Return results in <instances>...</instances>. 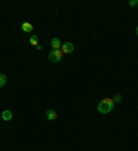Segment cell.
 I'll return each mask as SVG.
<instances>
[{"label":"cell","mask_w":138,"mask_h":151,"mask_svg":"<svg viewBox=\"0 0 138 151\" xmlns=\"http://www.w3.org/2000/svg\"><path fill=\"white\" fill-rule=\"evenodd\" d=\"M6 81H7L6 75H4V73H0V87L4 86V85H6Z\"/></svg>","instance_id":"9c48e42d"},{"label":"cell","mask_w":138,"mask_h":151,"mask_svg":"<svg viewBox=\"0 0 138 151\" xmlns=\"http://www.w3.org/2000/svg\"><path fill=\"white\" fill-rule=\"evenodd\" d=\"M112 100H113V103H120V101H122V96H120V94H115Z\"/></svg>","instance_id":"30bf717a"},{"label":"cell","mask_w":138,"mask_h":151,"mask_svg":"<svg viewBox=\"0 0 138 151\" xmlns=\"http://www.w3.org/2000/svg\"><path fill=\"white\" fill-rule=\"evenodd\" d=\"M62 51L61 50H53L50 51V54H48V61L50 63H60L61 58H62Z\"/></svg>","instance_id":"7a4b0ae2"},{"label":"cell","mask_w":138,"mask_h":151,"mask_svg":"<svg viewBox=\"0 0 138 151\" xmlns=\"http://www.w3.org/2000/svg\"><path fill=\"white\" fill-rule=\"evenodd\" d=\"M21 28H22L23 32H26V33H29V32H32L33 31V25L31 22H23L22 25H21Z\"/></svg>","instance_id":"8992f818"},{"label":"cell","mask_w":138,"mask_h":151,"mask_svg":"<svg viewBox=\"0 0 138 151\" xmlns=\"http://www.w3.org/2000/svg\"><path fill=\"white\" fill-rule=\"evenodd\" d=\"M129 4L130 6H138V0H130Z\"/></svg>","instance_id":"8fae6325"},{"label":"cell","mask_w":138,"mask_h":151,"mask_svg":"<svg viewBox=\"0 0 138 151\" xmlns=\"http://www.w3.org/2000/svg\"><path fill=\"white\" fill-rule=\"evenodd\" d=\"M29 42H31V45H32V46H37V43H39V39H37L36 35H33V36H31Z\"/></svg>","instance_id":"ba28073f"},{"label":"cell","mask_w":138,"mask_h":151,"mask_svg":"<svg viewBox=\"0 0 138 151\" xmlns=\"http://www.w3.org/2000/svg\"><path fill=\"white\" fill-rule=\"evenodd\" d=\"M113 105H115V103H113V100L112 99H102L100 103H98V112H101V114H108V112H110V111L113 110Z\"/></svg>","instance_id":"6da1fadb"},{"label":"cell","mask_w":138,"mask_h":151,"mask_svg":"<svg viewBox=\"0 0 138 151\" xmlns=\"http://www.w3.org/2000/svg\"><path fill=\"white\" fill-rule=\"evenodd\" d=\"M46 118L48 119V121H54V119L58 118V114H57L54 110H47L46 111Z\"/></svg>","instance_id":"5b68a950"},{"label":"cell","mask_w":138,"mask_h":151,"mask_svg":"<svg viewBox=\"0 0 138 151\" xmlns=\"http://www.w3.org/2000/svg\"><path fill=\"white\" fill-rule=\"evenodd\" d=\"M135 32H137V36H138V27H137V29H135Z\"/></svg>","instance_id":"7c38bea8"},{"label":"cell","mask_w":138,"mask_h":151,"mask_svg":"<svg viewBox=\"0 0 138 151\" xmlns=\"http://www.w3.org/2000/svg\"><path fill=\"white\" fill-rule=\"evenodd\" d=\"M1 118H3V121H6V122H9L10 119L13 118V114H11V111L9 110H6L1 112Z\"/></svg>","instance_id":"52a82bcc"},{"label":"cell","mask_w":138,"mask_h":151,"mask_svg":"<svg viewBox=\"0 0 138 151\" xmlns=\"http://www.w3.org/2000/svg\"><path fill=\"white\" fill-rule=\"evenodd\" d=\"M51 47H53V50H61V40L58 37H53L50 42Z\"/></svg>","instance_id":"277c9868"},{"label":"cell","mask_w":138,"mask_h":151,"mask_svg":"<svg viewBox=\"0 0 138 151\" xmlns=\"http://www.w3.org/2000/svg\"><path fill=\"white\" fill-rule=\"evenodd\" d=\"M75 49L73 43H70V42H66V43H64L62 46H61V51L62 53H66V54H69V53H72Z\"/></svg>","instance_id":"3957f363"}]
</instances>
